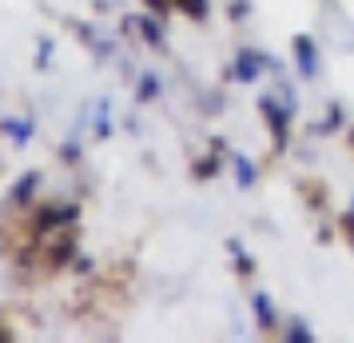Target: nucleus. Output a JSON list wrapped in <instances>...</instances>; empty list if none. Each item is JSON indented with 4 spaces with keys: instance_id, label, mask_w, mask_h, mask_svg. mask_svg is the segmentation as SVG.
I'll return each mask as SVG.
<instances>
[{
    "instance_id": "nucleus-10",
    "label": "nucleus",
    "mask_w": 354,
    "mask_h": 343,
    "mask_svg": "<svg viewBox=\"0 0 354 343\" xmlns=\"http://www.w3.org/2000/svg\"><path fill=\"white\" fill-rule=\"evenodd\" d=\"M287 340H290V343H315V331L295 319V324H290V331H287Z\"/></svg>"
},
{
    "instance_id": "nucleus-8",
    "label": "nucleus",
    "mask_w": 354,
    "mask_h": 343,
    "mask_svg": "<svg viewBox=\"0 0 354 343\" xmlns=\"http://www.w3.org/2000/svg\"><path fill=\"white\" fill-rule=\"evenodd\" d=\"M235 172H239V188H251L255 184V164L247 156H235Z\"/></svg>"
},
{
    "instance_id": "nucleus-1",
    "label": "nucleus",
    "mask_w": 354,
    "mask_h": 343,
    "mask_svg": "<svg viewBox=\"0 0 354 343\" xmlns=\"http://www.w3.org/2000/svg\"><path fill=\"white\" fill-rule=\"evenodd\" d=\"M259 108H263V116L271 120L274 144L283 148V144H287V116H290V108H279V100H274V96H263V100H259Z\"/></svg>"
},
{
    "instance_id": "nucleus-5",
    "label": "nucleus",
    "mask_w": 354,
    "mask_h": 343,
    "mask_svg": "<svg viewBox=\"0 0 354 343\" xmlns=\"http://www.w3.org/2000/svg\"><path fill=\"white\" fill-rule=\"evenodd\" d=\"M36 184H40V176H36V172H28V176H20V180H17V188L8 192V204H12V208H24V200L32 196V188H36Z\"/></svg>"
},
{
    "instance_id": "nucleus-4",
    "label": "nucleus",
    "mask_w": 354,
    "mask_h": 343,
    "mask_svg": "<svg viewBox=\"0 0 354 343\" xmlns=\"http://www.w3.org/2000/svg\"><path fill=\"white\" fill-rule=\"evenodd\" d=\"M72 220H76V208H44L36 228L48 231V228H60V224H72Z\"/></svg>"
},
{
    "instance_id": "nucleus-2",
    "label": "nucleus",
    "mask_w": 354,
    "mask_h": 343,
    "mask_svg": "<svg viewBox=\"0 0 354 343\" xmlns=\"http://www.w3.org/2000/svg\"><path fill=\"white\" fill-rule=\"evenodd\" d=\"M295 60H299L303 80H315L319 76V56H315V40L310 36H295Z\"/></svg>"
},
{
    "instance_id": "nucleus-19",
    "label": "nucleus",
    "mask_w": 354,
    "mask_h": 343,
    "mask_svg": "<svg viewBox=\"0 0 354 343\" xmlns=\"http://www.w3.org/2000/svg\"><path fill=\"white\" fill-rule=\"evenodd\" d=\"M351 140H354V136H351Z\"/></svg>"
},
{
    "instance_id": "nucleus-7",
    "label": "nucleus",
    "mask_w": 354,
    "mask_h": 343,
    "mask_svg": "<svg viewBox=\"0 0 354 343\" xmlns=\"http://www.w3.org/2000/svg\"><path fill=\"white\" fill-rule=\"evenodd\" d=\"M251 304H255L259 327H263V331H267V327H274V311H271V299H267V295H255V299H251Z\"/></svg>"
},
{
    "instance_id": "nucleus-6",
    "label": "nucleus",
    "mask_w": 354,
    "mask_h": 343,
    "mask_svg": "<svg viewBox=\"0 0 354 343\" xmlns=\"http://www.w3.org/2000/svg\"><path fill=\"white\" fill-rule=\"evenodd\" d=\"M0 132H8L12 144H28L32 140V124L28 120H0Z\"/></svg>"
},
{
    "instance_id": "nucleus-17",
    "label": "nucleus",
    "mask_w": 354,
    "mask_h": 343,
    "mask_svg": "<svg viewBox=\"0 0 354 343\" xmlns=\"http://www.w3.org/2000/svg\"><path fill=\"white\" fill-rule=\"evenodd\" d=\"M147 4H151V8H163V0H147Z\"/></svg>"
},
{
    "instance_id": "nucleus-13",
    "label": "nucleus",
    "mask_w": 354,
    "mask_h": 343,
    "mask_svg": "<svg viewBox=\"0 0 354 343\" xmlns=\"http://www.w3.org/2000/svg\"><path fill=\"white\" fill-rule=\"evenodd\" d=\"M231 252L239 256V260H235V272H239V276H251V272H255V263H251V260H247V256L239 252V244H231Z\"/></svg>"
},
{
    "instance_id": "nucleus-14",
    "label": "nucleus",
    "mask_w": 354,
    "mask_h": 343,
    "mask_svg": "<svg viewBox=\"0 0 354 343\" xmlns=\"http://www.w3.org/2000/svg\"><path fill=\"white\" fill-rule=\"evenodd\" d=\"M195 176H199V180H207V176H215V160H199V168H195Z\"/></svg>"
},
{
    "instance_id": "nucleus-3",
    "label": "nucleus",
    "mask_w": 354,
    "mask_h": 343,
    "mask_svg": "<svg viewBox=\"0 0 354 343\" xmlns=\"http://www.w3.org/2000/svg\"><path fill=\"white\" fill-rule=\"evenodd\" d=\"M231 76L243 80V84H255L259 76H263V56H255V52L243 49L239 56H235V72H231Z\"/></svg>"
},
{
    "instance_id": "nucleus-18",
    "label": "nucleus",
    "mask_w": 354,
    "mask_h": 343,
    "mask_svg": "<svg viewBox=\"0 0 354 343\" xmlns=\"http://www.w3.org/2000/svg\"><path fill=\"white\" fill-rule=\"evenodd\" d=\"M351 204H354V200H351ZM351 212H354V208H351Z\"/></svg>"
},
{
    "instance_id": "nucleus-11",
    "label": "nucleus",
    "mask_w": 354,
    "mask_h": 343,
    "mask_svg": "<svg viewBox=\"0 0 354 343\" xmlns=\"http://www.w3.org/2000/svg\"><path fill=\"white\" fill-rule=\"evenodd\" d=\"M179 8H187L192 20H207V0H176Z\"/></svg>"
},
{
    "instance_id": "nucleus-16",
    "label": "nucleus",
    "mask_w": 354,
    "mask_h": 343,
    "mask_svg": "<svg viewBox=\"0 0 354 343\" xmlns=\"http://www.w3.org/2000/svg\"><path fill=\"white\" fill-rule=\"evenodd\" d=\"M247 17V0H235V4H231V20H243Z\"/></svg>"
},
{
    "instance_id": "nucleus-9",
    "label": "nucleus",
    "mask_w": 354,
    "mask_h": 343,
    "mask_svg": "<svg viewBox=\"0 0 354 343\" xmlns=\"http://www.w3.org/2000/svg\"><path fill=\"white\" fill-rule=\"evenodd\" d=\"M136 24H140V33H144V40H147V44H163V28H160V24H156V20H136Z\"/></svg>"
},
{
    "instance_id": "nucleus-15",
    "label": "nucleus",
    "mask_w": 354,
    "mask_h": 343,
    "mask_svg": "<svg viewBox=\"0 0 354 343\" xmlns=\"http://www.w3.org/2000/svg\"><path fill=\"white\" fill-rule=\"evenodd\" d=\"M342 231H346V240L354 244V212H346V216H342Z\"/></svg>"
},
{
    "instance_id": "nucleus-12",
    "label": "nucleus",
    "mask_w": 354,
    "mask_h": 343,
    "mask_svg": "<svg viewBox=\"0 0 354 343\" xmlns=\"http://www.w3.org/2000/svg\"><path fill=\"white\" fill-rule=\"evenodd\" d=\"M156 92H160V80H156L151 72H144V80H140V100H151Z\"/></svg>"
}]
</instances>
